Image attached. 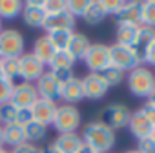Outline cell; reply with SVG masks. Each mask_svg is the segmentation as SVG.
I'll list each match as a JSON object with an SVG mask.
<instances>
[{"label":"cell","instance_id":"cell-15","mask_svg":"<svg viewBox=\"0 0 155 153\" xmlns=\"http://www.w3.org/2000/svg\"><path fill=\"white\" fill-rule=\"evenodd\" d=\"M57 102H51V100H44V99H38L33 106H31V113H33V120L42 124V126H53V120H55V115H57Z\"/></svg>","mask_w":155,"mask_h":153},{"label":"cell","instance_id":"cell-20","mask_svg":"<svg viewBox=\"0 0 155 153\" xmlns=\"http://www.w3.org/2000/svg\"><path fill=\"white\" fill-rule=\"evenodd\" d=\"M90 44H91V42H90V38H88L84 33H75V31H73L66 51H68V53L71 55V58L77 62V60H82V58H84V55H86Z\"/></svg>","mask_w":155,"mask_h":153},{"label":"cell","instance_id":"cell-51","mask_svg":"<svg viewBox=\"0 0 155 153\" xmlns=\"http://www.w3.org/2000/svg\"><path fill=\"white\" fill-rule=\"evenodd\" d=\"M0 33H2V20H0Z\"/></svg>","mask_w":155,"mask_h":153},{"label":"cell","instance_id":"cell-33","mask_svg":"<svg viewBox=\"0 0 155 153\" xmlns=\"http://www.w3.org/2000/svg\"><path fill=\"white\" fill-rule=\"evenodd\" d=\"M90 4H91V0H66V9L75 18H79V17H84Z\"/></svg>","mask_w":155,"mask_h":153},{"label":"cell","instance_id":"cell-8","mask_svg":"<svg viewBox=\"0 0 155 153\" xmlns=\"http://www.w3.org/2000/svg\"><path fill=\"white\" fill-rule=\"evenodd\" d=\"M18 62H20V80L22 82L35 84L40 76L46 73V66L33 53H24L18 58Z\"/></svg>","mask_w":155,"mask_h":153},{"label":"cell","instance_id":"cell-41","mask_svg":"<svg viewBox=\"0 0 155 153\" xmlns=\"http://www.w3.org/2000/svg\"><path fill=\"white\" fill-rule=\"evenodd\" d=\"M140 111L144 113V117L148 119V122L155 128V104H151V102H146L142 108H140Z\"/></svg>","mask_w":155,"mask_h":153},{"label":"cell","instance_id":"cell-28","mask_svg":"<svg viewBox=\"0 0 155 153\" xmlns=\"http://www.w3.org/2000/svg\"><path fill=\"white\" fill-rule=\"evenodd\" d=\"M140 28V26H139ZM137 26H119L117 28V35H115V38H117V42L115 44H120V46H130L131 47V44H133V40H135V37H137V29H139Z\"/></svg>","mask_w":155,"mask_h":153},{"label":"cell","instance_id":"cell-22","mask_svg":"<svg viewBox=\"0 0 155 153\" xmlns=\"http://www.w3.org/2000/svg\"><path fill=\"white\" fill-rule=\"evenodd\" d=\"M2 133H4V146H11L17 148L20 144H26V135H24V128L18 124H9V126H2Z\"/></svg>","mask_w":155,"mask_h":153},{"label":"cell","instance_id":"cell-39","mask_svg":"<svg viewBox=\"0 0 155 153\" xmlns=\"http://www.w3.org/2000/svg\"><path fill=\"white\" fill-rule=\"evenodd\" d=\"M9 153H42V149H40L38 146H35V144L26 142V144H20V146L13 148Z\"/></svg>","mask_w":155,"mask_h":153},{"label":"cell","instance_id":"cell-6","mask_svg":"<svg viewBox=\"0 0 155 153\" xmlns=\"http://www.w3.org/2000/svg\"><path fill=\"white\" fill-rule=\"evenodd\" d=\"M82 60H84L86 67L90 69V73H102L106 67L111 66L110 46H106V44H90Z\"/></svg>","mask_w":155,"mask_h":153},{"label":"cell","instance_id":"cell-16","mask_svg":"<svg viewBox=\"0 0 155 153\" xmlns=\"http://www.w3.org/2000/svg\"><path fill=\"white\" fill-rule=\"evenodd\" d=\"M128 129L130 133L137 138V140H142V138H148L153 131V126L148 122V119L144 117V113L140 109L133 111L131 117H130V122H128Z\"/></svg>","mask_w":155,"mask_h":153},{"label":"cell","instance_id":"cell-31","mask_svg":"<svg viewBox=\"0 0 155 153\" xmlns=\"http://www.w3.org/2000/svg\"><path fill=\"white\" fill-rule=\"evenodd\" d=\"M71 35H73V31H53V33H48V38L55 46L57 51H64L69 44Z\"/></svg>","mask_w":155,"mask_h":153},{"label":"cell","instance_id":"cell-50","mask_svg":"<svg viewBox=\"0 0 155 153\" xmlns=\"http://www.w3.org/2000/svg\"><path fill=\"white\" fill-rule=\"evenodd\" d=\"M0 79H2V66H0Z\"/></svg>","mask_w":155,"mask_h":153},{"label":"cell","instance_id":"cell-38","mask_svg":"<svg viewBox=\"0 0 155 153\" xmlns=\"http://www.w3.org/2000/svg\"><path fill=\"white\" fill-rule=\"evenodd\" d=\"M29 122H33V113H31V108H20L18 113H17V122L18 126H28Z\"/></svg>","mask_w":155,"mask_h":153},{"label":"cell","instance_id":"cell-3","mask_svg":"<svg viewBox=\"0 0 155 153\" xmlns=\"http://www.w3.org/2000/svg\"><path fill=\"white\" fill-rule=\"evenodd\" d=\"M26 40L17 29H2L0 33V58H18L26 51Z\"/></svg>","mask_w":155,"mask_h":153},{"label":"cell","instance_id":"cell-5","mask_svg":"<svg viewBox=\"0 0 155 153\" xmlns=\"http://www.w3.org/2000/svg\"><path fill=\"white\" fill-rule=\"evenodd\" d=\"M130 117H131V111H130L128 106H124V104H110L101 111L99 122H102L104 126H108L110 129L115 131V129L128 128Z\"/></svg>","mask_w":155,"mask_h":153},{"label":"cell","instance_id":"cell-32","mask_svg":"<svg viewBox=\"0 0 155 153\" xmlns=\"http://www.w3.org/2000/svg\"><path fill=\"white\" fill-rule=\"evenodd\" d=\"M102 79L106 80V84L110 86V88H113V86H119L122 80H124V71H120L119 67H113V66H110V67H106L102 73Z\"/></svg>","mask_w":155,"mask_h":153},{"label":"cell","instance_id":"cell-9","mask_svg":"<svg viewBox=\"0 0 155 153\" xmlns=\"http://www.w3.org/2000/svg\"><path fill=\"white\" fill-rule=\"evenodd\" d=\"M82 90H84V99L90 100H99L104 99V95L108 93L110 86L106 84V80L102 79L101 73H88L86 76H82Z\"/></svg>","mask_w":155,"mask_h":153},{"label":"cell","instance_id":"cell-49","mask_svg":"<svg viewBox=\"0 0 155 153\" xmlns=\"http://www.w3.org/2000/svg\"><path fill=\"white\" fill-rule=\"evenodd\" d=\"M0 153H9V151H8L6 148H0Z\"/></svg>","mask_w":155,"mask_h":153},{"label":"cell","instance_id":"cell-35","mask_svg":"<svg viewBox=\"0 0 155 153\" xmlns=\"http://www.w3.org/2000/svg\"><path fill=\"white\" fill-rule=\"evenodd\" d=\"M101 6L106 11V15H117L120 11V8L124 6V0H101Z\"/></svg>","mask_w":155,"mask_h":153},{"label":"cell","instance_id":"cell-45","mask_svg":"<svg viewBox=\"0 0 155 153\" xmlns=\"http://www.w3.org/2000/svg\"><path fill=\"white\" fill-rule=\"evenodd\" d=\"M148 102H151V104H155V90L151 91V95L148 97Z\"/></svg>","mask_w":155,"mask_h":153},{"label":"cell","instance_id":"cell-21","mask_svg":"<svg viewBox=\"0 0 155 153\" xmlns=\"http://www.w3.org/2000/svg\"><path fill=\"white\" fill-rule=\"evenodd\" d=\"M44 66H49V62H51V58L55 57V53H57V49H55V46L49 42V38H48V35H44V37H38L37 40H35V44H33V51H31Z\"/></svg>","mask_w":155,"mask_h":153},{"label":"cell","instance_id":"cell-7","mask_svg":"<svg viewBox=\"0 0 155 153\" xmlns=\"http://www.w3.org/2000/svg\"><path fill=\"white\" fill-rule=\"evenodd\" d=\"M110 60H111V66L119 67L120 71H131L140 66L133 49L130 46H120V44L110 46Z\"/></svg>","mask_w":155,"mask_h":153},{"label":"cell","instance_id":"cell-26","mask_svg":"<svg viewBox=\"0 0 155 153\" xmlns=\"http://www.w3.org/2000/svg\"><path fill=\"white\" fill-rule=\"evenodd\" d=\"M106 17H108V15H106V11H104L102 6H101V0H91V4H90V8L86 9V13H84L82 18L86 20V24L97 26V24H101Z\"/></svg>","mask_w":155,"mask_h":153},{"label":"cell","instance_id":"cell-42","mask_svg":"<svg viewBox=\"0 0 155 153\" xmlns=\"http://www.w3.org/2000/svg\"><path fill=\"white\" fill-rule=\"evenodd\" d=\"M144 64H148V66H153V67H155V42H153V44H151V47L148 49Z\"/></svg>","mask_w":155,"mask_h":153},{"label":"cell","instance_id":"cell-25","mask_svg":"<svg viewBox=\"0 0 155 153\" xmlns=\"http://www.w3.org/2000/svg\"><path fill=\"white\" fill-rule=\"evenodd\" d=\"M22 2L20 0H0V20H13L20 17Z\"/></svg>","mask_w":155,"mask_h":153},{"label":"cell","instance_id":"cell-40","mask_svg":"<svg viewBox=\"0 0 155 153\" xmlns=\"http://www.w3.org/2000/svg\"><path fill=\"white\" fill-rule=\"evenodd\" d=\"M140 153H155V142H153V138L151 137H148V138H142V140H139V148H137Z\"/></svg>","mask_w":155,"mask_h":153},{"label":"cell","instance_id":"cell-29","mask_svg":"<svg viewBox=\"0 0 155 153\" xmlns=\"http://www.w3.org/2000/svg\"><path fill=\"white\" fill-rule=\"evenodd\" d=\"M73 64H75V60L64 49V51H57L55 53V57L49 62V69H73Z\"/></svg>","mask_w":155,"mask_h":153},{"label":"cell","instance_id":"cell-10","mask_svg":"<svg viewBox=\"0 0 155 153\" xmlns=\"http://www.w3.org/2000/svg\"><path fill=\"white\" fill-rule=\"evenodd\" d=\"M37 100H38L37 88H35V84H29V82H18V84H15L11 99H9V102L15 104L18 109L20 108H31Z\"/></svg>","mask_w":155,"mask_h":153},{"label":"cell","instance_id":"cell-48","mask_svg":"<svg viewBox=\"0 0 155 153\" xmlns=\"http://www.w3.org/2000/svg\"><path fill=\"white\" fill-rule=\"evenodd\" d=\"M151 138H153V142H155V128H153V131H151V135H150Z\"/></svg>","mask_w":155,"mask_h":153},{"label":"cell","instance_id":"cell-1","mask_svg":"<svg viewBox=\"0 0 155 153\" xmlns=\"http://www.w3.org/2000/svg\"><path fill=\"white\" fill-rule=\"evenodd\" d=\"M115 131L110 129L108 126H104L102 122L99 120H93V122H88L84 126V131H82V142L93 149H97L99 153H110L115 146Z\"/></svg>","mask_w":155,"mask_h":153},{"label":"cell","instance_id":"cell-19","mask_svg":"<svg viewBox=\"0 0 155 153\" xmlns=\"http://www.w3.org/2000/svg\"><path fill=\"white\" fill-rule=\"evenodd\" d=\"M60 99L66 100V104L75 106L77 102H81L84 99V90H82V80L73 76L71 80H68L66 84H62L60 90Z\"/></svg>","mask_w":155,"mask_h":153},{"label":"cell","instance_id":"cell-34","mask_svg":"<svg viewBox=\"0 0 155 153\" xmlns=\"http://www.w3.org/2000/svg\"><path fill=\"white\" fill-rule=\"evenodd\" d=\"M60 11H66V0H44L46 15H57Z\"/></svg>","mask_w":155,"mask_h":153},{"label":"cell","instance_id":"cell-12","mask_svg":"<svg viewBox=\"0 0 155 153\" xmlns=\"http://www.w3.org/2000/svg\"><path fill=\"white\" fill-rule=\"evenodd\" d=\"M75 22H77V18L66 9V11H60L57 15H46L42 29L46 31V35L53 33V31H73Z\"/></svg>","mask_w":155,"mask_h":153},{"label":"cell","instance_id":"cell-27","mask_svg":"<svg viewBox=\"0 0 155 153\" xmlns=\"http://www.w3.org/2000/svg\"><path fill=\"white\" fill-rule=\"evenodd\" d=\"M140 26L155 29V0L140 2Z\"/></svg>","mask_w":155,"mask_h":153},{"label":"cell","instance_id":"cell-44","mask_svg":"<svg viewBox=\"0 0 155 153\" xmlns=\"http://www.w3.org/2000/svg\"><path fill=\"white\" fill-rule=\"evenodd\" d=\"M42 153H60V151H58V149H57V148L51 144V146H48L46 149H42Z\"/></svg>","mask_w":155,"mask_h":153},{"label":"cell","instance_id":"cell-43","mask_svg":"<svg viewBox=\"0 0 155 153\" xmlns=\"http://www.w3.org/2000/svg\"><path fill=\"white\" fill-rule=\"evenodd\" d=\"M79 153H99V151H97V149H93V148H90V146H86V144H84V146H82V149H81V151H79Z\"/></svg>","mask_w":155,"mask_h":153},{"label":"cell","instance_id":"cell-17","mask_svg":"<svg viewBox=\"0 0 155 153\" xmlns=\"http://www.w3.org/2000/svg\"><path fill=\"white\" fill-rule=\"evenodd\" d=\"M119 26H140V2H124L120 11L115 15Z\"/></svg>","mask_w":155,"mask_h":153},{"label":"cell","instance_id":"cell-37","mask_svg":"<svg viewBox=\"0 0 155 153\" xmlns=\"http://www.w3.org/2000/svg\"><path fill=\"white\" fill-rule=\"evenodd\" d=\"M49 73L57 79V82H58L60 86L73 79V69H49Z\"/></svg>","mask_w":155,"mask_h":153},{"label":"cell","instance_id":"cell-2","mask_svg":"<svg viewBox=\"0 0 155 153\" xmlns=\"http://www.w3.org/2000/svg\"><path fill=\"white\" fill-rule=\"evenodd\" d=\"M128 90L133 97L148 99L155 90V75L144 66L131 69L128 75Z\"/></svg>","mask_w":155,"mask_h":153},{"label":"cell","instance_id":"cell-13","mask_svg":"<svg viewBox=\"0 0 155 153\" xmlns=\"http://www.w3.org/2000/svg\"><path fill=\"white\" fill-rule=\"evenodd\" d=\"M35 88H37V93H38V99H44V100H60V90L62 86L57 82V79L49 73L46 71L40 79L35 82Z\"/></svg>","mask_w":155,"mask_h":153},{"label":"cell","instance_id":"cell-11","mask_svg":"<svg viewBox=\"0 0 155 153\" xmlns=\"http://www.w3.org/2000/svg\"><path fill=\"white\" fill-rule=\"evenodd\" d=\"M22 20L26 26L29 28H40L44 24L46 13H44V0H28L22 2V13H20Z\"/></svg>","mask_w":155,"mask_h":153},{"label":"cell","instance_id":"cell-36","mask_svg":"<svg viewBox=\"0 0 155 153\" xmlns=\"http://www.w3.org/2000/svg\"><path fill=\"white\" fill-rule=\"evenodd\" d=\"M13 88H15V84H11L9 80H6L4 76L0 79V104L9 102L11 93H13Z\"/></svg>","mask_w":155,"mask_h":153},{"label":"cell","instance_id":"cell-46","mask_svg":"<svg viewBox=\"0 0 155 153\" xmlns=\"http://www.w3.org/2000/svg\"><path fill=\"white\" fill-rule=\"evenodd\" d=\"M0 148H4V133H2V126H0Z\"/></svg>","mask_w":155,"mask_h":153},{"label":"cell","instance_id":"cell-14","mask_svg":"<svg viewBox=\"0 0 155 153\" xmlns=\"http://www.w3.org/2000/svg\"><path fill=\"white\" fill-rule=\"evenodd\" d=\"M153 42H155V29L146 28V26H140V28L137 29V37H135V40H133V44H131V49H133L137 60L140 62V66L144 64L146 53H148V49L151 47Z\"/></svg>","mask_w":155,"mask_h":153},{"label":"cell","instance_id":"cell-30","mask_svg":"<svg viewBox=\"0 0 155 153\" xmlns=\"http://www.w3.org/2000/svg\"><path fill=\"white\" fill-rule=\"evenodd\" d=\"M17 113L18 108L11 102H4L0 104V126H9L17 122Z\"/></svg>","mask_w":155,"mask_h":153},{"label":"cell","instance_id":"cell-23","mask_svg":"<svg viewBox=\"0 0 155 153\" xmlns=\"http://www.w3.org/2000/svg\"><path fill=\"white\" fill-rule=\"evenodd\" d=\"M18 58H0L2 76L6 80H9L11 84H18V80H20V62H18Z\"/></svg>","mask_w":155,"mask_h":153},{"label":"cell","instance_id":"cell-24","mask_svg":"<svg viewBox=\"0 0 155 153\" xmlns=\"http://www.w3.org/2000/svg\"><path fill=\"white\" fill-rule=\"evenodd\" d=\"M24 135H26V142L37 146L38 142L46 140V137H48V128L33 120V122H29L28 126H24Z\"/></svg>","mask_w":155,"mask_h":153},{"label":"cell","instance_id":"cell-47","mask_svg":"<svg viewBox=\"0 0 155 153\" xmlns=\"http://www.w3.org/2000/svg\"><path fill=\"white\" fill-rule=\"evenodd\" d=\"M126 153H140V151H139V149H128Z\"/></svg>","mask_w":155,"mask_h":153},{"label":"cell","instance_id":"cell-4","mask_svg":"<svg viewBox=\"0 0 155 153\" xmlns=\"http://www.w3.org/2000/svg\"><path fill=\"white\" fill-rule=\"evenodd\" d=\"M81 126V111L71 104H62L57 108V115L53 120V128L58 133H75Z\"/></svg>","mask_w":155,"mask_h":153},{"label":"cell","instance_id":"cell-18","mask_svg":"<svg viewBox=\"0 0 155 153\" xmlns=\"http://www.w3.org/2000/svg\"><path fill=\"white\" fill-rule=\"evenodd\" d=\"M53 146L60 151V153H79L84 146L82 137L79 133H58V137L55 138Z\"/></svg>","mask_w":155,"mask_h":153}]
</instances>
